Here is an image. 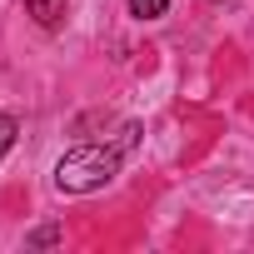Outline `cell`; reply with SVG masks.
Here are the masks:
<instances>
[{
	"mask_svg": "<svg viewBox=\"0 0 254 254\" xmlns=\"http://www.w3.org/2000/svg\"><path fill=\"white\" fill-rule=\"evenodd\" d=\"M115 175H120V150H115V145H75V150L60 155V165H55V185H60L65 194L105 190Z\"/></svg>",
	"mask_w": 254,
	"mask_h": 254,
	"instance_id": "cell-1",
	"label": "cell"
},
{
	"mask_svg": "<svg viewBox=\"0 0 254 254\" xmlns=\"http://www.w3.org/2000/svg\"><path fill=\"white\" fill-rule=\"evenodd\" d=\"M65 5H70V0H25V10H30L35 25H45V30H55V25L65 20Z\"/></svg>",
	"mask_w": 254,
	"mask_h": 254,
	"instance_id": "cell-2",
	"label": "cell"
},
{
	"mask_svg": "<svg viewBox=\"0 0 254 254\" xmlns=\"http://www.w3.org/2000/svg\"><path fill=\"white\" fill-rule=\"evenodd\" d=\"M170 10V0H130V15H140V20H160Z\"/></svg>",
	"mask_w": 254,
	"mask_h": 254,
	"instance_id": "cell-3",
	"label": "cell"
},
{
	"mask_svg": "<svg viewBox=\"0 0 254 254\" xmlns=\"http://www.w3.org/2000/svg\"><path fill=\"white\" fill-rule=\"evenodd\" d=\"M10 145H15V120H10V115H0V160L10 155Z\"/></svg>",
	"mask_w": 254,
	"mask_h": 254,
	"instance_id": "cell-4",
	"label": "cell"
}]
</instances>
